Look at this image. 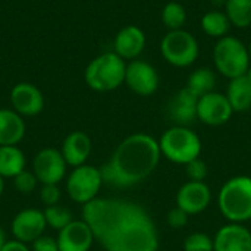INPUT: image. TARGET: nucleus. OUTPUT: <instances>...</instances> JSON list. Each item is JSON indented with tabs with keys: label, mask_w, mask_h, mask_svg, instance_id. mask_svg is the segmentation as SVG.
Segmentation results:
<instances>
[{
	"label": "nucleus",
	"mask_w": 251,
	"mask_h": 251,
	"mask_svg": "<svg viewBox=\"0 0 251 251\" xmlns=\"http://www.w3.org/2000/svg\"><path fill=\"white\" fill-rule=\"evenodd\" d=\"M162 156L176 165H187L201 154V140L188 126L174 125L159 138Z\"/></svg>",
	"instance_id": "423d86ee"
},
{
	"label": "nucleus",
	"mask_w": 251,
	"mask_h": 251,
	"mask_svg": "<svg viewBox=\"0 0 251 251\" xmlns=\"http://www.w3.org/2000/svg\"><path fill=\"white\" fill-rule=\"evenodd\" d=\"M66 162L60 150L47 147L40 150L32 162V172L43 185L59 184L66 175Z\"/></svg>",
	"instance_id": "9b49d317"
},
{
	"label": "nucleus",
	"mask_w": 251,
	"mask_h": 251,
	"mask_svg": "<svg viewBox=\"0 0 251 251\" xmlns=\"http://www.w3.org/2000/svg\"><path fill=\"white\" fill-rule=\"evenodd\" d=\"M234 113L228 97L222 93L212 91L199 99L197 119L209 126H221L226 124Z\"/></svg>",
	"instance_id": "f8f14e48"
},
{
	"label": "nucleus",
	"mask_w": 251,
	"mask_h": 251,
	"mask_svg": "<svg viewBox=\"0 0 251 251\" xmlns=\"http://www.w3.org/2000/svg\"><path fill=\"white\" fill-rule=\"evenodd\" d=\"M25 169V154L18 146H0V176L15 178Z\"/></svg>",
	"instance_id": "5701e85b"
},
{
	"label": "nucleus",
	"mask_w": 251,
	"mask_h": 251,
	"mask_svg": "<svg viewBox=\"0 0 251 251\" xmlns=\"http://www.w3.org/2000/svg\"><path fill=\"white\" fill-rule=\"evenodd\" d=\"M101 246L106 251H159V235L151 218L140 209Z\"/></svg>",
	"instance_id": "7ed1b4c3"
},
{
	"label": "nucleus",
	"mask_w": 251,
	"mask_h": 251,
	"mask_svg": "<svg viewBox=\"0 0 251 251\" xmlns=\"http://www.w3.org/2000/svg\"><path fill=\"white\" fill-rule=\"evenodd\" d=\"M125 84L137 96L150 97L157 91L160 78L151 63L141 59H135L126 63Z\"/></svg>",
	"instance_id": "9d476101"
},
{
	"label": "nucleus",
	"mask_w": 251,
	"mask_h": 251,
	"mask_svg": "<svg viewBox=\"0 0 251 251\" xmlns=\"http://www.w3.org/2000/svg\"><path fill=\"white\" fill-rule=\"evenodd\" d=\"M25 137V122L13 109H0V146H18Z\"/></svg>",
	"instance_id": "412c9836"
},
{
	"label": "nucleus",
	"mask_w": 251,
	"mask_h": 251,
	"mask_svg": "<svg viewBox=\"0 0 251 251\" xmlns=\"http://www.w3.org/2000/svg\"><path fill=\"white\" fill-rule=\"evenodd\" d=\"M46 218L44 213L38 209H24L18 212L12 221V234L15 240L21 243H32L41 235H44L46 229Z\"/></svg>",
	"instance_id": "ddd939ff"
},
{
	"label": "nucleus",
	"mask_w": 251,
	"mask_h": 251,
	"mask_svg": "<svg viewBox=\"0 0 251 251\" xmlns=\"http://www.w3.org/2000/svg\"><path fill=\"white\" fill-rule=\"evenodd\" d=\"M94 240L90 226L84 221H72L59 231L56 238L59 251H90Z\"/></svg>",
	"instance_id": "a211bd4d"
},
{
	"label": "nucleus",
	"mask_w": 251,
	"mask_h": 251,
	"mask_svg": "<svg viewBox=\"0 0 251 251\" xmlns=\"http://www.w3.org/2000/svg\"><path fill=\"white\" fill-rule=\"evenodd\" d=\"M31 244H32L31 251H59L56 238H51L47 235H41L40 238H37Z\"/></svg>",
	"instance_id": "72a5a7b5"
},
{
	"label": "nucleus",
	"mask_w": 251,
	"mask_h": 251,
	"mask_svg": "<svg viewBox=\"0 0 251 251\" xmlns=\"http://www.w3.org/2000/svg\"><path fill=\"white\" fill-rule=\"evenodd\" d=\"M197 103L199 97H196L190 90L184 87L169 100L166 107L168 118L175 125L188 126L197 119Z\"/></svg>",
	"instance_id": "6ab92c4d"
},
{
	"label": "nucleus",
	"mask_w": 251,
	"mask_h": 251,
	"mask_svg": "<svg viewBox=\"0 0 251 251\" xmlns=\"http://www.w3.org/2000/svg\"><path fill=\"white\" fill-rule=\"evenodd\" d=\"M225 96L234 112H247L251 109V81L247 75L229 79Z\"/></svg>",
	"instance_id": "4be33fe9"
},
{
	"label": "nucleus",
	"mask_w": 251,
	"mask_h": 251,
	"mask_svg": "<svg viewBox=\"0 0 251 251\" xmlns=\"http://www.w3.org/2000/svg\"><path fill=\"white\" fill-rule=\"evenodd\" d=\"M212 201V191L206 182L188 181L176 193V206L190 216L204 212Z\"/></svg>",
	"instance_id": "4468645a"
},
{
	"label": "nucleus",
	"mask_w": 251,
	"mask_h": 251,
	"mask_svg": "<svg viewBox=\"0 0 251 251\" xmlns=\"http://www.w3.org/2000/svg\"><path fill=\"white\" fill-rule=\"evenodd\" d=\"M213 63L216 71L228 79L243 76L251 66L249 49L238 37L226 35L213 47Z\"/></svg>",
	"instance_id": "0eeeda50"
},
{
	"label": "nucleus",
	"mask_w": 251,
	"mask_h": 251,
	"mask_svg": "<svg viewBox=\"0 0 251 251\" xmlns=\"http://www.w3.org/2000/svg\"><path fill=\"white\" fill-rule=\"evenodd\" d=\"M6 243H7V241H6V234H4V231L0 228V251L3 250V247H4Z\"/></svg>",
	"instance_id": "c9c22d12"
},
{
	"label": "nucleus",
	"mask_w": 251,
	"mask_h": 251,
	"mask_svg": "<svg viewBox=\"0 0 251 251\" xmlns=\"http://www.w3.org/2000/svg\"><path fill=\"white\" fill-rule=\"evenodd\" d=\"M91 149L93 146L90 137L82 131H74L63 140L60 153L68 166L78 168L87 163Z\"/></svg>",
	"instance_id": "aec40b11"
},
{
	"label": "nucleus",
	"mask_w": 251,
	"mask_h": 251,
	"mask_svg": "<svg viewBox=\"0 0 251 251\" xmlns=\"http://www.w3.org/2000/svg\"><path fill=\"white\" fill-rule=\"evenodd\" d=\"M60 197H62V194H60L57 184H47V185H43L40 190V200L46 207L56 206L59 203Z\"/></svg>",
	"instance_id": "2f4dec72"
},
{
	"label": "nucleus",
	"mask_w": 251,
	"mask_h": 251,
	"mask_svg": "<svg viewBox=\"0 0 251 251\" xmlns=\"http://www.w3.org/2000/svg\"><path fill=\"white\" fill-rule=\"evenodd\" d=\"M200 26L203 29V32L212 38L221 40L226 35H229V29H231V22L226 16V13L224 10L215 9V10H209L206 12L201 19H200Z\"/></svg>",
	"instance_id": "b1692460"
},
{
	"label": "nucleus",
	"mask_w": 251,
	"mask_h": 251,
	"mask_svg": "<svg viewBox=\"0 0 251 251\" xmlns=\"http://www.w3.org/2000/svg\"><path fill=\"white\" fill-rule=\"evenodd\" d=\"M159 141L144 132L126 137L100 168L103 182L113 188H131L146 181L157 168Z\"/></svg>",
	"instance_id": "f257e3e1"
},
{
	"label": "nucleus",
	"mask_w": 251,
	"mask_h": 251,
	"mask_svg": "<svg viewBox=\"0 0 251 251\" xmlns=\"http://www.w3.org/2000/svg\"><path fill=\"white\" fill-rule=\"evenodd\" d=\"M246 75H247V78L251 81V66H250V69L247 71V74H246Z\"/></svg>",
	"instance_id": "4c0bfd02"
},
{
	"label": "nucleus",
	"mask_w": 251,
	"mask_h": 251,
	"mask_svg": "<svg viewBox=\"0 0 251 251\" xmlns=\"http://www.w3.org/2000/svg\"><path fill=\"white\" fill-rule=\"evenodd\" d=\"M188 218H190V215L187 212H184L182 209L175 206L172 210H169V213L166 216V222L169 224L171 228L181 229V228H184L188 224Z\"/></svg>",
	"instance_id": "473e14b6"
},
{
	"label": "nucleus",
	"mask_w": 251,
	"mask_h": 251,
	"mask_svg": "<svg viewBox=\"0 0 251 251\" xmlns=\"http://www.w3.org/2000/svg\"><path fill=\"white\" fill-rule=\"evenodd\" d=\"M216 87V74L210 68H197L188 75L185 88L190 90L196 97H203L212 91H215Z\"/></svg>",
	"instance_id": "393cba45"
},
{
	"label": "nucleus",
	"mask_w": 251,
	"mask_h": 251,
	"mask_svg": "<svg viewBox=\"0 0 251 251\" xmlns=\"http://www.w3.org/2000/svg\"><path fill=\"white\" fill-rule=\"evenodd\" d=\"M213 251H251V231L243 224L224 225L213 237Z\"/></svg>",
	"instance_id": "f3484780"
},
{
	"label": "nucleus",
	"mask_w": 251,
	"mask_h": 251,
	"mask_svg": "<svg viewBox=\"0 0 251 251\" xmlns=\"http://www.w3.org/2000/svg\"><path fill=\"white\" fill-rule=\"evenodd\" d=\"M126 62L115 51L101 53L85 68V82L97 93H107L125 84Z\"/></svg>",
	"instance_id": "39448f33"
},
{
	"label": "nucleus",
	"mask_w": 251,
	"mask_h": 251,
	"mask_svg": "<svg viewBox=\"0 0 251 251\" xmlns=\"http://www.w3.org/2000/svg\"><path fill=\"white\" fill-rule=\"evenodd\" d=\"M146 44V32L137 25H126L119 29L113 40V51L125 62H131L144 51Z\"/></svg>",
	"instance_id": "dca6fc26"
},
{
	"label": "nucleus",
	"mask_w": 251,
	"mask_h": 251,
	"mask_svg": "<svg viewBox=\"0 0 251 251\" xmlns=\"http://www.w3.org/2000/svg\"><path fill=\"white\" fill-rule=\"evenodd\" d=\"M224 7L232 26L240 29L251 26V0H226Z\"/></svg>",
	"instance_id": "a878e982"
},
{
	"label": "nucleus",
	"mask_w": 251,
	"mask_h": 251,
	"mask_svg": "<svg viewBox=\"0 0 251 251\" xmlns=\"http://www.w3.org/2000/svg\"><path fill=\"white\" fill-rule=\"evenodd\" d=\"M4 178L3 176H0V197H1V194H3V190H4V181H3Z\"/></svg>",
	"instance_id": "e433bc0d"
},
{
	"label": "nucleus",
	"mask_w": 251,
	"mask_h": 251,
	"mask_svg": "<svg viewBox=\"0 0 251 251\" xmlns=\"http://www.w3.org/2000/svg\"><path fill=\"white\" fill-rule=\"evenodd\" d=\"M187 22V10L179 1H168L162 9V24L168 31L184 29Z\"/></svg>",
	"instance_id": "bb28decb"
},
{
	"label": "nucleus",
	"mask_w": 251,
	"mask_h": 251,
	"mask_svg": "<svg viewBox=\"0 0 251 251\" xmlns=\"http://www.w3.org/2000/svg\"><path fill=\"white\" fill-rule=\"evenodd\" d=\"M218 206L232 224L251 221V176L240 175L226 181L218 196Z\"/></svg>",
	"instance_id": "20e7f679"
},
{
	"label": "nucleus",
	"mask_w": 251,
	"mask_h": 251,
	"mask_svg": "<svg viewBox=\"0 0 251 251\" xmlns=\"http://www.w3.org/2000/svg\"><path fill=\"white\" fill-rule=\"evenodd\" d=\"M103 184L100 168L85 163L72 169L66 179V191L75 203L84 206L97 199Z\"/></svg>",
	"instance_id": "1a4fd4ad"
},
{
	"label": "nucleus",
	"mask_w": 251,
	"mask_h": 251,
	"mask_svg": "<svg viewBox=\"0 0 251 251\" xmlns=\"http://www.w3.org/2000/svg\"><path fill=\"white\" fill-rule=\"evenodd\" d=\"M185 171H187V176L188 181H197V182H204L206 176H207V165L204 160L194 159L193 162L185 165Z\"/></svg>",
	"instance_id": "7c9ffc66"
},
{
	"label": "nucleus",
	"mask_w": 251,
	"mask_h": 251,
	"mask_svg": "<svg viewBox=\"0 0 251 251\" xmlns=\"http://www.w3.org/2000/svg\"><path fill=\"white\" fill-rule=\"evenodd\" d=\"M184 251H213V238L204 232H193L184 241Z\"/></svg>",
	"instance_id": "c85d7f7f"
},
{
	"label": "nucleus",
	"mask_w": 251,
	"mask_h": 251,
	"mask_svg": "<svg viewBox=\"0 0 251 251\" xmlns=\"http://www.w3.org/2000/svg\"><path fill=\"white\" fill-rule=\"evenodd\" d=\"M1 251H31L25 243H21L18 240H12V241H7L3 247Z\"/></svg>",
	"instance_id": "f704fd0d"
},
{
	"label": "nucleus",
	"mask_w": 251,
	"mask_h": 251,
	"mask_svg": "<svg viewBox=\"0 0 251 251\" xmlns=\"http://www.w3.org/2000/svg\"><path fill=\"white\" fill-rule=\"evenodd\" d=\"M140 209L143 207L128 200L97 197L84 204L82 221L90 226L94 238L101 244Z\"/></svg>",
	"instance_id": "f03ea898"
},
{
	"label": "nucleus",
	"mask_w": 251,
	"mask_h": 251,
	"mask_svg": "<svg viewBox=\"0 0 251 251\" xmlns=\"http://www.w3.org/2000/svg\"><path fill=\"white\" fill-rule=\"evenodd\" d=\"M38 184V179L37 176L34 175V172L31 171H22L21 174H18L15 178H13V185L16 188V191L22 193V194H29L35 190Z\"/></svg>",
	"instance_id": "c756f323"
},
{
	"label": "nucleus",
	"mask_w": 251,
	"mask_h": 251,
	"mask_svg": "<svg viewBox=\"0 0 251 251\" xmlns=\"http://www.w3.org/2000/svg\"><path fill=\"white\" fill-rule=\"evenodd\" d=\"M247 49H249V56H250V60H251V43L247 46Z\"/></svg>",
	"instance_id": "58836bf2"
},
{
	"label": "nucleus",
	"mask_w": 251,
	"mask_h": 251,
	"mask_svg": "<svg viewBox=\"0 0 251 251\" xmlns=\"http://www.w3.org/2000/svg\"><path fill=\"white\" fill-rule=\"evenodd\" d=\"M10 104L21 116H35L44 107V97L34 84L19 82L10 91Z\"/></svg>",
	"instance_id": "2eb2a0df"
},
{
	"label": "nucleus",
	"mask_w": 251,
	"mask_h": 251,
	"mask_svg": "<svg viewBox=\"0 0 251 251\" xmlns=\"http://www.w3.org/2000/svg\"><path fill=\"white\" fill-rule=\"evenodd\" d=\"M162 57L175 68H188L194 65L200 54L197 38L185 31H168L160 41Z\"/></svg>",
	"instance_id": "6e6552de"
},
{
	"label": "nucleus",
	"mask_w": 251,
	"mask_h": 251,
	"mask_svg": "<svg viewBox=\"0 0 251 251\" xmlns=\"http://www.w3.org/2000/svg\"><path fill=\"white\" fill-rule=\"evenodd\" d=\"M43 213H44L47 226H50L51 229H56V231H62L65 226H68L74 221L72 212L59 204L46 207L43 210Z\"/></svg>",
	"instance_id": "cd10ccee"
}]
</instances>
